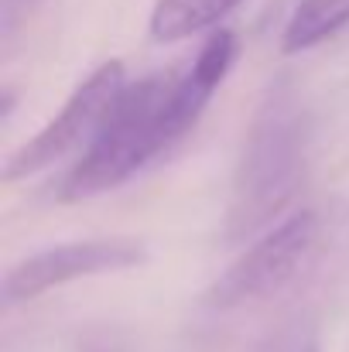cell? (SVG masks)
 <instances>
[{"label": "cell", "mask_w": 349, "mask_h": 352, "mask_svg": "<svg viewBox=\"0 0 349 352\" xmlns=\"http://www.w3.org/2000/svg\"><path fill=\"white\" fill-rule=\"evenodd\" d=\"M236 52V34L216 31L206 38L189 72L130 82L96 140L52 188L55 202H83L114 192L158 161L168 147H175L199 123L202 110L230 76Z\"/></svg>", "instance_id": "cell-1"}, {"label": "cell", "mask_w": 349, "mask_h": 352, "mask_svg": "<svg viewBox=\"0 0 349 352\" xmlns=\"http://www.w3.org/2000/svg\"><path fill=\"white\" fill-rule=\"evenodd\" d=\"M308 140L312 120L288 79H277L243 137L236 168H233L230 206H226V239L240 243L246 236H260L302 188L305 164H308Z\"/></svg>", "instance_id": "cell-2"}, {"label": "cell", "mask_w": 349, "mask_h": 352, "mask_svg": "<svg viewBox=\"0 0 349 352\" xmlns=\"http://www.w3.org/2000/svg\"><path fill=\"white\" fill-rule=\"evenodd\" d=\"M322 239V219L312 209L291 212L267 233H260L230 267L213 280L206 301L216 311H236L243 305H257L281 287L291 284V277L315 256V246Z\"/></svg>", "instance_id": "cell-3"}, {"label": "cell", "mask_w": 349, "mask_h": 352, "mask_svg": "<svg viewBox=\"0 0 349 352\" xmlns=\"http://www.w3.org/2000/svg\"><path fill=\"white\" fill-rule=\"evenodd\" d=\"M123 89H127L123 62H116V58L103 62L86 82L76 86V93L62 103V110L55 117L3 161V182L7 185L24 182V178L52 168L69 151H76L83 144H93L96 133L103 130L107 117L114 113Z\"/></svg>", "instance_id": "cell-4"}, {"label": "cell", "mask_w": 349, "mask_h": 352, "mask_svg": "<svg viewBox=\"0 0 349 352\" xmlns=\"http://www.w3.org/2000/svg\"><path fill=\"white\" fill-rule=\"evenodd\" d=\"M147 263V243L137 236H93L38 250L3 274V305L34 301L79 277L116 274Z\"/></svg>", "instance_id": "cell-5"}, {"label": "cell", "mask_w": 349, "mask_h": 352, "mask_svg": "<svg viewBox=\"0 0 349 352\" xmlns=\"http://www.w3.org/2000/svg\"><path fill=\"white\" fill-rule=\"evenodd\" d=\"M240 0H158L147 21V31L158 45L185 41L216 28Z\"/></svg>", "instance_id": "cell-6"}, {"label": "cell", "mask_w": 349, "mask_h": 352, "mask_svg": "<svg viewBox=\"0 0 349 352\" xmlns=\"http://www.w3.org/2000/svg\"><path fill=\"white\" fill-rule=\"evenodd\" d=\"M349 28V0H302L284 31H281V52L302 55L308 48H319L322 41L336 38Z\"/></svg>", "instance_id": "cell-7"}, {"label": "cell", "mask_w": 349, "mask_h": 352, "mask_svg": "<svg viewBox=\"0 0 349 352\" xmlns=\"http://www.w3.org/2000/svg\"><path fill=\"white\" fill-rule=\"evenodd\" d=\"M253 352H322V329L312 315L281 322Z\"/></svg>", "instance_id": "cell-8"}]
</instances>
